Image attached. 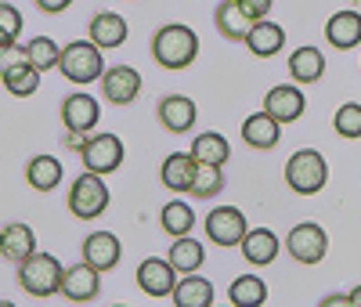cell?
<instances>
[{
  "mask_svg": "<svg viewBox=\"0 0 361 307\" xmlns=\"http://www.w3.org/2000/svg\"><path fill=\"white\" fill-rule=\"evenodd\" d=\"M246 47H250L257 58H271V54H279V51L286 47V29H282L279 22L260 18V22H253V29H250Z\"/></svg>",
  "mask_w": 361,
  "mask_h": 307,
  "instance_id": "obj_22",
  "label": "cell"
},
{
  "mask_svg": "<svg viewBox=\"0 0 361 307\" xmlns=\"http://www.w3.org/2000/svg\"><path fill=\"white\" fill-rule=\"evenodd\" d=\"M119 257H123V246H119V239L112 231H94V235H87L83 242V260L90 267H98V271H112L119 264Z\"/></svg>",
  "mask_w": 361,
  "mask_h": 307,
  "instance_id": "obj_14",
  "label": "cell"
},
{
  "mask_svg": "<svg viewBox=\"0 0 361 307\" xmlns=\"http://www.w3.org/2000/svg\"><path fill=\"white\" fill-rule=\"evenodd\" d=\"M228 300L235 307H260L267 300V286H264V279H257V275H238V279L231 282V289H228Z\"/></svg>",
  "mask_w": 361,
  "mask_h": 307,
  "instance_id": "obj_30",
  "label": "cell"
},
{
  "mask_svg": "<svg viewBox=\"0 0 361 307\" xmlns=\"http://www.w3.org/2000/svg\"><path fill=\"white\" fill-rule=\"evenodd\" d=\"M69 210H73V217H80V221H94V217H102V213L109 210V188H105L102 174L87 170V174H80L73 181Z\"/></svg>",
  "mask_w": 361,
  "mask_h": 307,
  "instance_id": "obj_5",
  "label": "cell"
},
{
  "mask_svg": "<svg viewBox=\"0 0 361 307\" xmlns=\"http://www.w3.org/2000/svg\"><path fill=\"white\" fill-rule=\"evenodd\" d=\"M214 18H217V29H221L228 40H246L250 29H253V18L243 11V4H238V0H224Z\"/></svg>",
  "mask_w": 361,
  "mask_h": 307,
  "instance_id": "obj_27",
  "label": "cell"
},
{
  "mask_svg": "<svg viewBox=\"0 0 361 307\" xmlns=\"http://www.w3.org/2000/svg\"><path fill=\"white\" fill-rule=\"evenodd\" d=\"M58 69L69 83H94L105 76V58H102V47L94 40H73L62 47V61H58Z\"/></svg>",
  "mask_w": 361,
  "mask_h": 307,
  "instance_id": "obj_3",
  "label": "cell"
},
{
  "mask_svg": "<svg viewBox=\"0 0 361 307\" xmlns=\"http://www.w3.org/2000/svg\"><path fill=\"white\" fill-rule=\"evenodd\" d=\"M325 40L336 51H350L361 44V15L357 11H336L325 22Z\"/></svg>",
  "mask_w": 361,
  "mask_h": 307,
  "instance_id": "obj_18",
  "label": "cell"
},
{
  "mask_svg": "<svg viewBox=\"0 0 361 307\" xmlns=\"http://www.w3.org/2000/svg\"><path fill=\"white\" fill-rule=\"evenodd\" d=\"M83 167L94 170V174H112L119 170V163H123V141H119L116 134H98V138H87L83 145Z\"/></svg>",
  "mask_w": 361,
  "mask_h": 307,
  "instance_id": "obj_8",
  "label": "cell"
},
{
  "mask_svg": "<svg viewBox=\"0 0 361 307\" xmlns=\"http://www.w3.org/2000/svg\"><path fill=\"white\" fill-rule=\"evenodd\" d=\"M279 134H282V123L271 116V112L246 116V123H243V141L253 145V148H275L279 145Z\"/></svg>",
  "mask_w": 361,
  "mask_h": 307,
  "instance_id": "obj_23",
  "label": "cell"
},
{
  "mask_svg": "<svg viewBox=\"0 0 361 307\" xmlns=\"http://www.w3.org/2000/svg\"><path fill=\"white\" fill-rule=\"evenodd\" d=\"M29 253H37V235L29 224H8L0 231V257L22 264Z\"/></svg>",
  "mask_w": 361,
  "mask_h": 307,
  "instance_id": "obj_21",
  "label": "cell"
},
{
  "mask_svg": "<svg viewBox=\"0 0 361 307\" xmlns=\"http://www.w3.org/2000/svg\"><path fill=\"white\" fill-rule=\"evenodd\" d=\"M62 275H66V267L58 264V257H51V253H29L18 264V286L29 296L44 300V296L62 293Z\"/></svg>",
  "mask_w": 361,
  "mask_h": 307,
  "instance_id": "obj_2",
  "label": "cell"
},
{
  "mask_svg": "<svg viewBox=\"0 0 361 307\" xmlns=\"http://www.w3.org/2000/svg\"><path fill=\"white\" fill-rule=\"evenodd\" d=\"M18 29H22V15L11 4H0V47H11L18 40Z\"/></svg>",
  "mask_w": 361,
  "mask_h": 307,
  "instance_id": "obj_35",
  "label": "cell"
},
{
  "mask_svg": "<svg viewBox=\"0 0 361 307\" xmlns=\"http://www.w3.org/2000/svg\"><path fill=\"white\" fill-rule=\"evenodd\" d=\"M195 102L185 98V95H170L159 102V123L170 131V134H188L195 127Z\"/></svg>",
  "mask_w": 361,
  "mask_h": 307,
  "instance_id": "obj_16",
  "label": "cell"
},
{
  "mask_svg": "<svg viewBox=\"0 0 361 307\" xmlns=\"http://www.w3.org/2000/svg\"><path fill=\"white\" fill-rule=\"evenodd\" d=\"M333 127H336V134H340V138L357 141V138H361V105H357V102L340 105V109H336V116H333Z\"/></svg>",
  "mask_w": 361,
  "mask_h": 307,
  "instance_id": "obj_34",
  "label": "cell"
},
{
  "mask_svg": "<svg viewBox=\"0 0 361 307\" xmlns=\"http://www.w3.org/2000/svg\"><path fill=\"white\" fill-rule=\"evenodd\" d=\"M279 250H282V242H279V235L271 231V228H253V231H246V239H243V257H246L250 264H257V267L275 264Z\"/></svg>",
  "mask_w": 361,
  "mask_h": 307,
  "instance_id": "obj_19",
  "label": "cell"
},
{
  "mask_svg": "<svg viewBox=\"0 0 361 307\" xmlns=\"http://www.w3.org/2000/svg\"><path fill=\"white\" fill-rule=\"evenodd\" d=\"M102 95H105V102H112V105H130V102L141 95V73L130 69V66L105 69V76H102Z\"/></svg>",
  "mask_w": 361,
  "mask_h": 307,
  "instance_id": "obj_10",
  "label": "cell"
},
{
  "mask_svg": "<svg viewBox=\"0 0 361 307\" xmlns=\"http://www.w3.org/2000/svg\"><path fill=\"white\" fill-rule=\"evenodd\" d=\"M152 58L159 61L163 69H188L192 61L199 58V37L195 29L180 25V22H170L163 25L156 40H152Z\"/></svg>",
  "mask_w": 361,
  "mask_h": 307,
  "instance_id": "obj_1",
  "label": "cell"
},
{
  "mask_svg": "<svg viewBox=\"0 0 361 307\" xmlns=\"http://www.w3.org/2000/svg\"><path fill=\"white\" fill-rule=\"evenodd\" d=\"M0 80H4V87L11 90L15 98H29V95H37V87H40V69L25 54V58L8 61V66L0 69Z\"/></svg>",
  "mask_w": 361,
  "mask_h": 307,
  "instance_id": "obj_15",
  "label": "cell"
},
{
  "mask_svg": "<svg viewBox=\"0 0 361 307\" xmlns=\"http://www.w3.org/2000/svg\"><path fill=\"white\" fill-rule=\"evenodd\" d=\"M347 303H350V307H361V286L347 293Z\"/></svg>",
  "mask_w": 361,
  "mask_h": 307,
  "instance_id": "obj_39",
  "label": "cell"
},
{
  "mask_svg": "<svg viewBox=\"0 0 361 307\" xmlns=\"http://www.w3.org/2000/svg\"><path fill=\"white\" fill-rule=\"evenodd\" d=\"M87 37L94 40L102 51H116L119 44L127 40V22L119 18L116 11H102V15L90 18V25H87Z\"/></svg>",
  "mask_w": 361,
  "mask_h": 307,
  "instance_id": "obj_20",
  "label": "cell"
},
{
  "mask_svg": "<svg viewBox=\"0 0 361 307\" xmlns=\"http://www.w3.org/2000/svg\"><path fill=\"white\" fill-rule=\"evenodd\" d=\"M206 260V250H202V242H195L192 235H177L173 246H170V264L180 271V275H192L199 271Z\"/></svg>",
  "mask_w": 361,
  "mask_h": 307,
  "instance_id": "obj_29",
  "label": "cell"
},
{
  "mask_svg": "<svg viewBox=\"0 0 361 307\" xmlns=\"http://www.w3.org/2000/svg\"><path fill=\"white\" fill-rule=\"evenodd\" d=\"M286 250H289V257L300 260V264H318V260H325V253H329V235H325L322 224L304 221V224H296V228L289 231Z\"/></svg>",
  "mask_w": 361,
  "mask_h": 307,
  "instance_id": "obj_6",
  "label": "cell"
},
{
  "mask_svg": "<svg viewBox=\"0 0 361 307\" xmlns=\"http://www.w3.org/2000/svg\"><path fill=\"white\" fill-rule=\"evenodd\" d=\"M173 303L177 307H209L214 303V286H209L202 275H185V279L177 282V289H173Z\"/></svg>",
  "mask_w": 361,
  "mask_h": 307,
  "instance_id": "obj_28",
  "label": "cell"
},
{
  "mask_svg": "<svg viewBox=\"0 0 361 307\" xmlns=\"http://www.w3.org/2000/svg\"><path fill=\"white\" fill-rule=\"evenodd\" d=\"M322 303H325V307H336V303H347V296H325Z\"/></svg>",
  "mask_w": 361,
  "mask_h": 307,
  "instance_id": "obj_40",
  "label": "cell"
},
{
  "mask_svg": "<svg viewBox=\"0 0 361 307\" xmlns=\"http://www.w3.org/2000/svg\"><path fill=\"white\" fill-rule=\"evenodd\" d=\"M69 148H76V152H83V145H87V131H69Z\"/></svg>",
  "mask_w": 361,
  "mask_h": 307,
  "instance_id": "obj_38",
  "label": "cell"
},
{
  "mask_svg": "<svg viewBox=\"0 0 361 307\" xmlns=\"http://www.w3.org/2000/svg\"><path fill=\"white\" fill-rule=\"evenodd\" d=\"M221 170H224V167H206V163H199L192 195H195V199H214V195H221V188H224V174H221Z\"/></svg>",
  "mask_w": 361,
  "mask_h": 307,
  "instance_id": "obj_33",
  "label": "cell"
},
{
  "mask_svg": "<svg viewBox=\"0 0 361 307\" xmlns=\"http://www.w3.org/2000/svg\"><path fill=\"white\" fill-rule=\"evenodd\" d=\"M173 271H177V267L170 264V257H166V260L148 257V260H141V267H137V286H141L148 296H156V300L173 296V289H177Z\"/></svg>",
  "mask_w": 361,
  "mask_h": 307,
  "instance_id": "obj_11",
  "label": "cell"
},
{
  "mask_svg": "<svg viewBox=\"0 0 361 307\" xmlns=\"http://www.w3.org/2000/svg\"><path fill=\"white\" fill-rule=\"evenodd\" d=\"M192 156H195L199 163H206V167H224V163L231 159V145H228V138L217 134V131H202V134L192 141Z\"/></svg>",
  "mask_w": 361,
  "mask_h": 307,
  "instance_id": "obj_25",
  "label": "cell"
},
{
  "mask_svg": "<svg viewBox=\"0 0 361 307\" xmlns=\"http://www.w3.org/2000/svg\"><path fill=\"white\" fill-rule=\"evenodd\" d=\"M238 4H243V11H246L253 22H260V18H267V15H271L275 0H238Z\"/></svg>",
  "mask_w": 361,
  "mask_h": 307,
  "instance_id": "obj_36",
  "label": "cell"
},
{
  "mask_svg": "<svg viewBox=\"0 0 361 307\" xmlns=\"http://www.w3.org/2000/svg\"><path fill=\"white\" fill-rule=\"evenodd\" d=\"M25 54H29V61H33L40 73L58 69V61H62V51H58V44L51 37H33V40L25 44Z\"/></svg>",
  "mask_w": 361,
  "mask_h": 307,
  "instance_id": "obj_32",
  "label": "cell"
},
{
  "mask_svg": "<svg viewBox=\"0 0 361 307\" xmlns=\"http://www.w3.org/2000/svg\"><path fill=\"white\" fill-rule=\"evenodd\" d=\"M329 181V163L318 148H300L289 156L286 163V184L296 192V195H314L325 188Z\"/></svg>",
  "mask_w": 361,
  "mask_h": 307,
  "instance_id": "obj_4",
  "label": "cell"
},
{
  "mask_svg": "<svg viewBox=\"0 0 361 307\" xmlns=\"http://www.w3.org/2000/svg\"><path fill=\"white\" fill-rule=\"evenodd\" d=\"M307 109V98H304V90L300 87H271L267 90V98H264V112H271L279 123H296L300 116H304Z\"/></svg>",
  "mask_w": 361,
  "mask_h": 307,
  "instance_id": "obj_12",
  "label": "cell"
},
{
  "mask_svg": "<svg viewBox=\"0 0 361 307\" xmlns=\"http://www.w3.org/2000/svg\"><path fill=\"white\" fill-rule=\"evenodd\" d=\"M40 4V11H47V15H58V11H66L73 0H37Z\"/></svg>",
  "mask_w": 361,
  "mask_h": 307,
  "instance_id": "obj_37",
  "label": "cell"
},
{
  "mask_svg": "<svg viewBox=\"0 0 361 307\" xmlns=\"http://www.w3.org/2000/svg\"><path fill=\"white\" fill-rule=\"evenodd\" d=\"M62 177H66V170L54 156H33L25 167V181H29V188H37V192H54L58 184H62Z\"/></svg>",
  "mask_w": 361,
  "mask_h": 307,
  "instance_id": "obj_24",
  "label": "cell"
},
{
  "mask_svg": "<svg viewBox=\"0 0 361 307\" xmlns=\"http://www.w3.org/2000/svg\"><path fill=\"white\" fill-rule=\"evenodd\" d=\"M246 217H243V210H235V206H217V210H209L206 213V235L209 242H217V246H243L246 239Z\"/></svg>",
  "mask_w": 361,
  "mask_h": 307,
  "instance_id": "obj_7",
  "label": "cell"
},
{
  "mask_svg": "<svg viewBox=\"0 0 361 307\" xmlns=\"http://www.w3.org/2000/svg\"><path fill=\"white\" fill-rule=\"evenodd\" d=\"M325 73V54L318 47H296L289 54V76L296 83H314Z\"/></svg>",
  "mask_w": 361,
  "mask_h": 307,
  "instance_id": "obj_26",
  "label": "cell"
},
{
  "mask_svg": "<svg viewBox=\"0 0 361 307\" xmlns=\"http://www.w3.org/2000/svg\"><path fill=\"white\" fill-rule=\"evenodd\" d=\"M159 224H163V231L170 235V239H177V235H188L192 228H195V210L188 206V203H166L163 206V213H159Z\"/></svg>",
  "mask_w": 361,
  "mask_h": 307,
  "instance_id": "obj_31",
  "label": "cell"
},
{
  "mask_svg": "<svg viewBox=\"0 0 361 307\" xmlns=\"http://www.w3.org/2000/svg\"><path fill=\"white\" fill-rule=\"evenodd\" d=\"M98 119H102V105L90 98V95H69L62 102V123H66V131H94L98 127Z\"/></svg>",
  "mask_w": 361,
  "mask_h": 307,
  "instance_id": "obj_13",
  "label": "cell"
},
{
  "mask_svg": "<svg viewBox=\"0 0 361 307\" xmlns=\"http://www.w3.org/2000/svg\"><path fill=\"white\" fill-rule=\"evenodd\" d=\"M102 293V271L90 267L87 260L76 264V267H66L62 275V296L73 300V303H90Z\"/></svg>",
  "mask_w": 361,
  "mask_h": 307,
  "instance_id": "obj_9",
  "label": "cell"
},
{
  "mask_svg": "<svg viewBox=\"0 0 361 307\" xmlns=\"http://www.w3.org/2000/svg\"><path fill=\"white\" fill-rule=\"evenodd\" d=\"M195 174H199V159L192 152H173V156L163 159V184L170 192H192Z\"/></svg>",
  "mask_w": 361,
  "mask_h": 307,
  "instance_id": "obj_17",
  "label": "cell"
}]
</instances>
